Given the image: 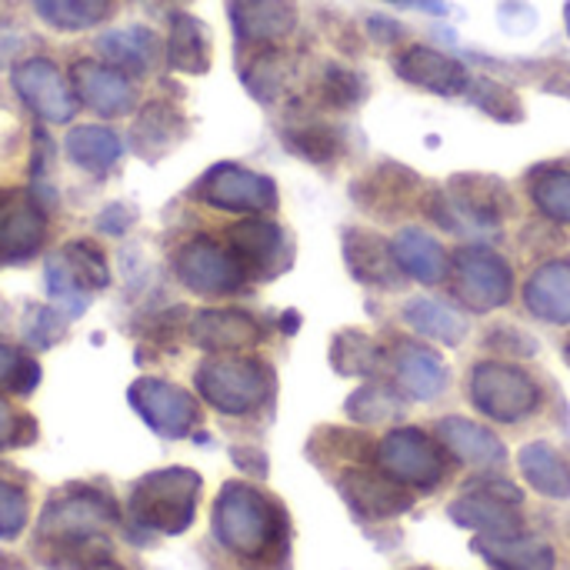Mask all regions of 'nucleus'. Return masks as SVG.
<instances>
[{
    "label": "nucleus",
    "mask_w": 570,
    "mask_h": 570,
    "mask_svg": "<svg viewBox=\"0 0 570 570\" xmlns=\"http://www.w3.org/2000/svg\"><path fill=\"white\" fill-rule=\"evenodd\" d=\"M214 534L244 564H264L284 551L287 524L277 501L250 484H227L214 504Z\"/></svg>",
    "instance_id": "1"
},
{
    "label": "nucleus",
    "mask_w": 570,
    "mask_h": 570,
    "mask_svg": "<svg viewBox=\"0 0 570 570\" xmlns=\"http://www.w3.org/2000/svg\"><path fill=\"white\" fill-rule=\"evenodd\" d=\"M200 498V478L187 468H167L147 474L130 494V518L160 534H180L190 528Z\"/></svg>",
    "instance_id": "2"
},
{
    "label": "nucleus",
    "mask_w": 570,
    "mask_h": 570,
    "mask_svg": "<svg viewBox=\"0 0 570 570\" xmlns=\"http://www.w3.org/2000/svg\"><path fill=\"white\" fill-rule=\"evenodd\" d=\"M271 367L244 354H217L197 367V391L220 414H250L271 397Z\"/></svg>",
    "instance_id": "3"
},
{
    "label": "nucleus",
    "mask_w": 570,
    "mask_h": 570,
    "mask_svg": "<svg viewBox=\"0 0 570 570\" xmlns=\"http://www.w3.org/2000/svg\"><path fill=\"white\" fill-rule=\"evenodd\" d=\"M468 387H471V404L498 424L528 421L541 407L538 381L508 361H481L471 371Z\"/></svg>",
    "instance_id": "4"
},
{
    "label": "nucleus",
    "mask_w": 570,
    "mask_h": 570,
    "mask_svg": "<svg viewBox=\"0 0 570 570\" xmlns=\"http://www.w3.org/2000/svg\"><path fill=\"white\" fill-rule=\"evenodd\" d=\"M451 277H454V297L474 314L501 311L514 297L511 264L498 250L481 244L461 247L451 257Z\"/></svg>",
    "instance_id": "5"
},
{
    "label": "nucleus",
    "mask_w": 570,
    "mask_h": 570,
    "mask_svg": "<svg viewBox=\"0 0 570 570\" xmlns=\"http://www.w3.org/2000/svg\"><path fill=\"white\" fill-rule=\"evenodd\" d=\"M451 521L468 531H478L481 538L518 534L521 531V491L501 478L474 481L451 504Z\"/></svg>",
    "instance_id": "6"
},
{
    "label": "nucleus",
    "mask_w": 570,
    "mask_h": 570,
    "mask_svg": "<svg viewBox=\"0 0 570 570\" xmlns=\"http://www.w3.org/2000/svg\"><path fill=\"white\" fill-rule=\"evenodd\" d=\"M377 468L404 488L431 491L444 478V451L421 428H397L377 444Z\"/></svg>",
    "instance_id": "7"
},
{
    "label": "nucleus",
    "mask_w": 570,
    "mask_h": 570,
    "mask_svg": "<svg viewBox=\"0 0 570 570\" xmlns=\"http://www.w3.org/2000/svg\"><path fill=\"white\" fill-rule=\"evenodd\" d=\"M114 521L110 504L94 494V491H67L57 501L47 504L43 521H40V538L70 548V551H87V544Z\"/></svg>",
    "instance_id": "8"
},
{
    "label": "nucleus",
    "mask_w": 570,
    "mask_h": 570,
    "mask_svg": "<svg viewBox=\"0 0 570 570\" xmlns=\"http://www.w3.org/2000/svg\"><path fill=\"white\" fill-rule=\"evenodd\" d=\"M197 197L230 214H267L277 207V184L240 164H217L200 177Z\"/></svg>",
    "instance_id": "9"
},
{
    "label": "nucleus",
    "mask_w": 570,
    "mask_h": 570,
    "mask_svg": "<svg viewBox=\"0 0 570 570\" xmlns=\"http://www.w3.org/2000/svg\"><path fill=\"white\" fill-rule=\"evenodd\" d=\"M461 190H441L431 194L428 210L431 217L451 230V234H468V237H488L501 227V194L491 190H474V177H458L454 180Z\"/></svg>",
    "instance_id": "10"
},
{
    "label": "nucleus",
    "mask_w": 570,
    "mask_h": 570,
    "mask_svg": "<svg viewBox=\"0 0 570 570\" xmlns=\"http://www.w3.org/2000/svg\"><path fill=\"white\" fill-rule=\"evenodd\" d=\"M177 277L204 297H224L244 287L247 271L237 261V254L230 247H220L207 237H197L190 244L180 247L177 254Z\"/></svg>",
    "instance_id": "11"
},
{
    "label": "nucleus",
    "mask_w": 570,
    "mask_h": 570,
    "mask_svg": "<svg viewBox=\"0 0 570 570\" xmlns=\"http://www.w3.org/2000/svg\"><path fill=\"white\" fill-rule=\"evenodd\" d=\"M13 87L20 100L50 124H67L77 114V94L67 77L47 57H30L13 70Z\"/></svg>",
    "instance_id": "12"
},
{
    "label": "nucleus",
    "mask_w": 570,
    "mask_h": 570,
    "mask_svg": "<svg viewBox=\"0 0 570 570\" xmlns=\"http://www.w3.org/2000/svg\"><path fill=\"white\" fill-rule=\"evenodd\" d=\"M227 240H230V250L237 254V261L244 264L247 277L271 281V277L284 274L291 264V240L274 220H264V217L240 220L227 230Z\"/></svg>",
    "instance_id": "13"
},
{
    "label": "nucleus",
    "mask_w": 570,
    "mask_h": 570,
    "mask_svg": "<svg viewBox=\"0 0 570 570\" xmlns=\"http://www.w3.org/2000/svg\"><path fill=\"white\" fill-rule=\"evenodd\" d=\"M337 488H341L344 501L351 504V511L357 518H367V521L397 518V514L411 511V504H414L411 488H404L401 481H394L384 471L351 468V471L341 474Z\"/></svg>",
    "instance_id": "14"
},
{
    "label": "nucleus",
    "mask_w": 570,
    "mask_h": 570,
    "mask_svg": "<svg viewBox=\"0 0 570 570\" xmlns=\"http://www.w3.org/2000/svg\"><path fill=\"white\" fill-rule=\"evenodd\" d=\"M394 70L401 80H407L411 87H421L428 94H441V97H458L468 94L471 87V73L461 60H454L444 50H434L428 43H411L394 57Z\"/></svg>",
    "instance_id": "15"
},
{
    "label": "nucleus",
    "mask_w": 570,
    "mask_h": 570,
    "mask_svg": "<svg viewBox=\"0 0 570 570\" xmlns=\"http://www.w3.org/2000/svg\"><path fill=\"white\" fill-rule=\"evenodd\" d=\"M130 404L137 414L164 438H184L197 424V404L194 397L167 381L144 377L130 387Z\"/></svg>",
    "instance_id": "16"
},
{
    "label": "nucleus",
    "mask_w": 570,
    "mask_h": 570,
    "mask_svg": "<svg viewBox=\"0 0 570 570\" xmlns=\"http://www.w3.org/2000/svg\"><path fill=\"white\" fill-rule=\"evenodd\" d=\"M230 23L240 43L274 47L297 27L294 0H230Z\"/></svg>",
    "instance_id": "17"
},
{
    "label": "nucleus",
    "mask_w": 570,
    "mask_h": 570,
    "mask_svg": "<svg viewBox=\"0 0 570 570\" xmlns=\"http://www.w3.org/2000/svg\"><path fill=\"white\" fill-rule=\"evenodd\" d=\"M73 94L104 117H124L134 107V87L130 77L110 63L100 60H77L70 70Z\"/></svg>",
    "instance_id": "18"
},
{
    "label": "nucleus",
    "mask_w": 570,
    "mask_h": 570,
    "mask_svg": "<svg viewBox=\"0 0 570 570\" xmlns=\"http://www.w3.org/2000/svg\"><path fill=\"white\" fill-rule=\"evenodd\" d=\"M47 224L37 200L23 190H0V254L27 257L43 244Z\"/></svg>",
    "instance_id": "19"
},
{
    "label": "nucleus",
    "mask_w": 570,
    "mask_h": 570,
    "mask_svg": "<svg viewBox=\"0 0 570 570\" xmlns=\"http://www.w3.org/2000/svg\"><path fill=\"white\" fill-rule=\"evenodd\" d=\"M190 337L197 347L210 354H240L250 351L261 341V327L244 311H200L190 321Z\"/></svg>",
    "instance_id": "20"
},
{
    "label": "nucleus",
    "mask_w": 570,
    "mask_h": 570,
    "mask_svg": "<svg viewBox=\"0 0 570 570\" xmlns=\"http://www.w3.org/2000/svg\"><path fill=\"white\" fill-rule=\"evenodd\" d=\"M394 261L404 271V277L417 281V284H441L451 277V257L441 247V240L434 234H428L424 227H401L397 237L391 240Z\"/></svg>",
    "instance_id": "21"
},
{
    "label": "nucleus",
    "mask_w": 570,
    "mask_h": 570,
    "mask_svg": "<svg viewBox=\"0 0 570 570\" xmlns=\"http://www.w3.org/2000/svg\"><path fill=\"white\" fill-rule=\"evenodd\" d=\"M524 307L544 321V324H558L570 327V261H544L524 284Z\"/></svg>",
    "instance_id": "22"
},
{
    "label": "nucleus",
    "mask_w": 570,
    "mask_h": 570,
    "mask_svg": "<svg viewBox=\"0 0 570 570\" xmlns=\"http://www.w3.org/2000/svg\"><path fill=\"white\" fill-rule=\"evenodd\" d=\"M344 257L347 267L357 281L374 284V287H401L404 271L394 261L391 244H384V237L371 234V230H347L344 234Z\"/></svg>",
    "instance_id": "23"
},
{
    "label": "nucleus",
    "mask_w": 570,
    "mask_h": 570,
    "mask_svg": "<svg viewBox=\"0 0 570 570\" xmlns=\"http://www.w3.org/2000/svg\"><path fill=\"white\" fill-rule=\"evenodd\" d=\"M438 441L458 461L474 468H501L508 461V448L501 444V438L468 417H444L438 424Z\"/></svg>",
    "instance_id": "24"
},
{
    "label": "nucleus",
    "mask_w": 570,
    "mask_h": 570,
    "mask_svg": "<svg viewBox=\"0 0 570 570\" xmlns=\"http://www.w3.org/2000/svg\"><path fill=\"white\" fill-rule=\"evenodd\" d=\"M474 554H481L494 570H554L558 558L551 544L528 534H504V538H478Z\"/></svg>",
    "instance_id": "25"
},
{
    "label": "nucleus",
    "mask_w": 570,
    "mask_h": 570,
    "mask_svg": "<svg viewBox=\"0 0 570 570\" xmlns=\"http://www.w3.org/2000/svg\"><path fill=\"white\" fill-rule=\"evenodd\" d=\"M394 374H397V384L404 387V394L414 401H434L448 387V364L421 344L397 347Z\"/></svg>",
    "instance_id": "26"
},
{
    "label": "nucleus",
    "mask_w": 570,
    "mask_h": 570,
    "mask_svg": "<svg viewBox=\"0 0 570 570\" xmlns=\"http://www.w3.org/2000/svg\"><path fill=\"white\" fill-rule=\"evenodd\" d=\"M518 468H521L524 481H528L538 494L554 498V501L570 498V464L551 448V444L534 441V444L521 448Z\"/></svg>",
    "instance_id": "27"
},
{
    "label": "nucleus",
    "mask_w": 570,
    "mask_h": 570,
    "mask_svg": "<svg viewBox=\"0 0 570 570\" xmlns=\"http://www.w3.org/2000/svg\"><path fill=\"white\" fill-rule=\"evenodd\" d=\"M97 50L104 53V63L124 70V73H147L157 60V37L147 27H127L110 30L97 40Z\"/></svg>",
    "instance_id": "28"
},
{
    "label": "nucleus",
    "mask_w": 570,
    "mask_h": 570,
    "mask_svg": "<svg viewBox=\"0 0 570 570\" xmlns=\"http://www.w3.org/2000/svg\"><path fill=\"white\" fill-rule=\"evenodd\" d=\"M167 63L180 73H204L210 67V33L194 13H174L167 37Z\"/></svg>",
    "instance_id": "29"
},
{
    "label": "nucleus",
    "mask_w": 570,
    "mask_h": 570,
    "mask_svg": "<svg viewBox=\"0 0 570 570\" xmlns=\"http://www.w3.org/2000/svg\"><path fill=\"white\" fill-rule=\"evenodd\" d=\"M404 321L411 331H417L421 337L428 341H438V344H448V347H458L464 337H468V321L464 314H458L451 304L444 301H431V297H414L407 307H404Z\"/></svg>",
    "instance_id": "30"
},
{
    "label": "nucleus",
    "mask_w": 570,
    "mask_h": 570,
    "mask_svg": "<svg viewBox=\"0 0 570 570\" xmlns=\"http://www.w3.org/2000/svg\"><path fill=\"white\" fill-rule=\"evenodd\" d=\"M184 137V117L170 104H147L134 124V147L140 157H160Z\"/></svg>",
    "instance_id": "31"
},
{
    "label": "nucleus",
    "mask_w": 570,
    "mask_h": 570,
    "mask_svg": "<svg viewBox=\"0 0 570 570\" xmlns=\"http://www.w3.org/2000/svg\"><path fill=\"white\" fill-rule=\"evenodd\" d=\"M538 214L551 224H570V167H538L528 180Z\"/></svg>",
    "instance_id": "32"
},
{
    "label": "nucleus",
    "mask_w": 570,
    "mask_h": 570,
    "mask_svg": "<svg viewBox=\"0 0 570 570\" xmlns=\"http://www.w3.org/2000/svg\"><path fill=\"white\" fill-rule=\"evenodd\" d=\"M331 364L344 377H371L381 367V347L364 331H341L331 341Z\"/></svg>",
    "instance_id": "33"
},
{
    "label": "nucleus",
    "mask_w": 570,
    "mask_h": 570,
    "mask_svg": "<svg viewBox=\"0 0 570 570\" xmlns=\"http://www.w3.org/2000/svg\"><path fill=\"white\" fill-rule=\"evenodd\" d=\"M120 150L124 147L117 140V134L107 127H97V124H83V127L70 130V137H67V154L83 170H107L120 157Z\"/></svg>",
    "instance_id": "34"
},
{
    "label": "nucleus",
    "mask_w": 570,
    "mask_h": 570,
    "mask_svg": "<svg viewBox=\"0 0 570 570\" xmlns=\"http://www.w3.org/2000/svg\"><path fill=\"white\" fill-rule=\"evenodd\" d=\"M33 7L57 30H87L110 13V0H33Z\"/></svg>",
    "instance_id": "35"
},
{
    "label": "nucleus",
    "mask_w": 570,
    "mask_h": 570,
    "mask_svg": "<svg viewBox=\"0 0 570 570\" xmlns=\"http://www.w3.org/2000/svg\"><path fill=\"white\" fill-rule=\"evenodd\" d=\"M347 414L357 421V424H391L404 414V401L394 394V387H384V384H364L361 391H354L347 397Z\"/></svg>",
    "instance_id": "36"
},
{
    "label": "nucleus",
    "mask_w": 570,
    "mask_h": 570,
    "mask_svg": "<svg viewBox=\"0 0 570 570\" xmlns=\"http://www.w3.org/2000/svg\"><path fill=\"white\" fill-rule=\"evenodd\" d=\"M284 137H287V147H291L297 157L311 160V164H327V160H334V157H337V147H341L334 127L324 124V120L297 124V127H291Z\"/></svg>",
    "instance_id": "37"
},
{
    "label": "nucleus",
    "mask_w": 570,
    "mask_h": 570,
    "mask_svg": "<svg viewBox=\"0 0 570 570\" xmlns=\"http://www.w3.org/2000/svg\"><path fill=\"white\" fill-rule=\"evenodd\" d=\"M60 257L67 261L70 274L80 281V287H83V291L107 287V281H110V274H107V261H104V254H100L94 244H87V240H80V244H67V247L60 250Z\"/></svg>",
    "instance_id": "38"
},
{
    "label": "nucleus",
    "mask_w": 570,
    "mask_h": 570,
    "mask_svg": "<svg viewBox=\"0 0 570 570\" xmlns=\"http://www.w3.org/2000/svg\"><path fill=\"white\" fill-rule=\"evenodd\" d=\"M47 291H50V297L60 301L70 314H80V311L87 307V294H90V291L80 287V281L70 274V267H67V261H63L60 254H53L50 264H47Z\"/></svg>",
    "instance_id": "39"
},
{
    "label": "nucleus",
    "mask_w": 570,
    "mask_h": 570,
    "mask_svg": "<svg viewBox=\"0 0 570 570\" xmlns=\"http://www.w3.org/2000/svg\"><path fill=\"white\" fill-rule=\"evenodd\" d=\"M284 77H287L284 57H277L274 50L261 53V57L250 63V70L244 73V80H247V87H250V94H254L257 100H274V97L281 94V87H284Z\"/></svg>",
    "instance_id": "40"
},
{
    "label": "nucleus",
    "mask_w": 570,
    "mask_h": 570,
    "mask_svg": "<svg viewBox=\"0 0 570 570\" xmlns=\"http://www.w3.org/2000/svg\"><path fill=\"white\" fill-rule=\"evenodd\" d=\"M364 97V77L351 67H327L324 70V100L337 110H347L354 104H361Z\"/></svg>",
    "instance_id": "41"
},
{
    "label": "nucleus",
    "mask_w": 570,
    "mask_h": 570,
    "mask_svg": "<svg viewBox=\"0 0 570 570\" xmlns=\"http://www.w3.org/2000/svg\"><path fill=\"white\" fill-rule=\"evenodd\" d=\"M468 94H471V100H474L484 114H491V117H498V120H518V117H521L518 97H514L508 87L494 83V80H471Z\"/></svg>",
    "instance_id": "42"
},
{
    "label": "nucleus",
    "mask_w": 570,
    "mask_h": 570,
    "mask_svg": "<svg viewBox=\"0 0 570 570\" xmlns=\"http://www.w3.org/2000/svg\"><path fill=\"white\" fill-rule=\"evenodd\" d=\"M37 377H40V371L30 357H23L13 347H0V387L23 394L37 384Z\"/></svg>",
    "instance_id": "43"
},
{
    "label": "nucleus",
    "mask_w": 570,
    "mask_h": 570,
    "mask_svg": "<svg viewBox=\"0 0 570 570\" xmlns=\"http://www.w3.org/2000/svg\"><path fill=\"white\" fill-rule=\"evenodd\" d=\"M27 524V494L0 481V538H17Z\"/></svg>",
    "instance_id": "44"
},
{
    "label": "nucleus",
    "mask_w": 570,
    "mask_h": 570,
    "mask_svg": "<svg viewBox=\"0 0 570 570\" xmlns=\"http://www.w3.org/2000/svg\"><path fill=\"white\" fill-rule=\"evenodd\" d=\"M23 334L37 347H50V344H57L63 337V324H60V317L50 307H33L27 324H23Z\"/></svg>",
    "instance_id": "45"
},
{
    "label": "nucleus",
    "mask_w": 570,
    "mask_h": 570,
    "mask_svg": "<svg viewBox=\"0 0 570 570\" xmlns=\"http://www.w3.org/2000/svg\"><path fill=\"white\" fill-rule=\"evenodd\" d=\"M20 428H23V421L0 401V451L3 448H10V444H20L23 438H20Z\"/></svg>",
    "instance_id": "46"
},
{
    "label": "nucleus",
    "mask_w": 570,
    "mask_h": 570,
    "mask_svg": "<svg viewBox=\"0 0 570 570\" xmlns=\"http://www.w3.org/2000/svg\"><path fill=\"white\" fill-rule=\"evenodd\" d=\"M117 217H127V210H124V207L104 210V214H100V230H107V234H124L130 220H117Z\"/></svg>",
    "instance_id": "47"
},
{
    "label": "nucleus",
    "mask_w": 570,
    "mask_h": 570,
    "mask_svg": "<svg viewBox=\"0 0 570 570\" xmlns=\"http://www.w3.org/2000/svg\"><path fill=\"white\" fill-rule=\"evenodd\" d=\"M80 564L77 570H120L114 561H107L104 554H97V551H80V558H77Z\"/></svg>",
    "instance_id": "48"
},
{
    "label": "nucleus",
    "mask_w": 570,
    "mask_h": 570,
    "mask_svg": "<svg viewBox=\"0 0 570 570\" xmlns=\"http://www.w3.org/2000/svg\"><path fill=\"white\" fill-rule=\"evenodd\" d=\"M564 27H568V33H570V0L564 3Z\"/></svg>",
    "instance_id": "49"
},
{
    "label": "nucleus",
    "mask_w": 570,
    "mask_h": 570,
    "mask_svg": "<svg viewBox=\"0 0 570 570\" xmlns=\"http://www.w3.org/2000/svg\"><path fill=\"white\" fill-rule=\"evenodd\" d=\"M564 361H568V367H570V341L564 344Z\"/></svg>",
    "instance_id": "50"
},
{
    "label": "nucleus",
    "mask_w": 570,
    "mask_h": 570,
    "mask_svg": "<svg viewBox=\"0 0 570 570\" xmlns=\"http://www.w3.org/2000/svg\"><path fill=\"white\" fill-rule=\"evenodd\" d=\"M387 3H411V0H387Z\"/></svg>",
    "instance_id": "51"
}]
</instances>
